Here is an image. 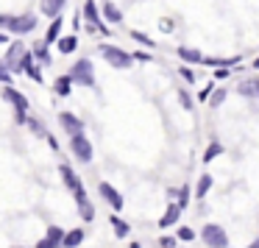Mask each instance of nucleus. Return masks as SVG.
Segmentation results:
<instances>
[{
    "label": "nucleus",
    "mask_w": 259,
    "mask_h": 248,
    "mask_svg": "<svg viewBox=\"0 0 259 248\" xmlns=\"http://www.w3.org/2000/svg\"><path fill=\"white\" fill-rule=\"evenodd\" d=\"M0 95H3V101H9L14 106V120H17V126H25V120H28V106H31L28 98H25L20 90H14L12 84L3 87V92H0Z\"/></svg>",
    "instance_id": "1"
},
{
    "label": "nucleus",
    "mask_w": 259,
    "mask_h": 248,
    "mask_svg": "<svg viewBox=\"0 0 259 248\" xmlns=\"http://www.w3.org/2000/svg\"><path fill=\"white\" fill-rule=\"evenodd\" d=\"M36 23H39V20H36L34 14H20V17H12V14H0V25H3L9 34H17V36L31 34V31L36 28Z\"/></svg>",
    "instance_id": "2"
},
{
    "label": "nucleus",
    "mask_w": 259,
    "mask_h": 248,
    "mask_svg": "<svg viewBox=\"0 0 259 248\" xmlns=\"http://www.w3.org/2000/svg\"><path fill=\"white\" fill-rule=\"evenodd\" d=\"M70 78H73V84H81V87H95V67H92L90 59H81V62H75L73 67H70Z\"/></svg>",
    "instance_id": "3"
},
{
    "label": "nucleus",
    "mask_w": 259,
    "mask_h": 248,
    "mask_svg": "<svg viewBox=\"0 0 259 248\" xmlns=\"http://www.w3.org/2000/svg\"><path fill=\"white\" fill-rule=\"evenodd\" d=\"M101 56L117 70H128L131 64H134V56H131V53H125L123 48H114V45H101Z\"/></svg>",
    "instance_id": "4"
},
{
    "label": "nucleus",
    "mask_w": 259,
    "mask_h": 248,
    "mask_svg": "<svg viewBox=\"0 0 259 248\" xmlns=\"http://www.w3.org/2000/svg\"><path fill=\"white\" fill-rule=\"evenodd\" d=\"M25 45L23 42H12V45H9V51H6V59H3V62H0V67L3 70H9V73H23V67H20V62H23V56H25Z\"/></svg>",
    "instance_id": "5"
},
{
    "label": "nucleus",
    "mask_w": 259,
    "mask_h": 248,
    "mask_svg": "<svg viewBox=\"0 0 259 248\" xmlns=\"http://www.w3.org/2000/svg\"><path fill=\"white\" fill-rule=\"evenodd\" d=\"M70 151H73V156L78 159V162L90 164L92 156H95V151H92V142L87 140L84 134H73L70 137Z\"/></svg>",
    "instance_id": "6"
},
{
    "label": "nucleus",
    "mask_w": 259,
    "mask_h": 248,
    "mask_svg": "<svg viewBox=\"0 0 259 248\" xmlns=\"http://www.w3.org/2000/svg\"><path fill=\"white\" fill-rule=\"evenodd\" d=\"M201 237H203V242H206L209 248H226L229 245V234H226V229L218 226V223H206L203 231H201Z\"/></svg>",
    "instance_id": "7"
},
{
    "label": "nucleus",
    "mask_w": 259,
    "mask_h": 248,
    "mask_svg": "<svg viewBox=\"0 0 259 248\" xmlns=\"http://www.w3.org/2000/svg\"><path fill=\"white\" fill-rule=\"evenodd\" d=\"M84 17H87V23L95 25L101 34H109V28L103 25V12L95 6V0H84Z\"/></svg>",
    "instance_id": "8"
},
{
    "label": "nucleus",
    "mask_w": 259,
    "mask_h": 248,
    "mask_svg": "<svg viewBox=\"0 0 259 248\" xmlns=\"http://www.w3.org/2000/svg\"><path fill=\"white\" fill-rule=\"evenodd\" d=\"M64 234H67V231H64L62 226H51L48 234L36 242V248H62L64 245Z\"/></svg>",
    "instance_id": "9"
},
{
    "label": "nucleus",
    "mask_w": 259,
    "mask_h": 248,
    "mask_svg": "<svg viewBox=\"0 0 259 248\" xmlns=\"http://www.w3.org/2000/svg\"><path fill=\"white\" fill-rule=\"evenodd\" d=\"M59 126H62L64 134H84V123H81V117H75L73 112H62L59 114Z\"/></svg>",
    "instance_id": "10"
},
{
    "label": "nucleus",
    "mask_w": 259,
    "mask_h": 248,
    "mask_svg": "<svg viewBox=\"0 0 259 248\" xmlns=\"http://www.w3.org/2000/svg\"><path fill=\"white\" fill-rule=\"evenodd\" d=\"M98 192H101V195H103V201H106L109 206L114 209V212H120V209H123V203H125V201H123V195H120V192L114 190V187L109 184V181H101V187H98Z\"/></svg>",
    "instance_id": "11"
},
{
    "label": "nucleus",
    "mask_w": 259,
    "mask_h": 248,
    "mask_svg": "<svg viewBox=\"0 0 259 248\" xmlns=\"http://www.w3.org/2000/svg\"><path fill=\"white\" fill-rule=\"evenodd\" d=\"M34 53H25L23 56V62H20V67H23V73L28 75V78H34L36 84H45V78H42V70L36 67V62H34Z\"/></svg>",
    "instance_id": "12"
},
{
    "label": "nucleus",
    "mask_w": 259,
    "mask_h": 248,
    "mask_svg": "<svg viewBox=\"0 0 259 248\" xmlns=\"http://www.w3.org/2000/svg\"><path fill=\"white\" fill-rule=\"evenodd\" d=\"M59 173H62V181H64V187H67L70 192H75V190H81V179H78V173H75L73 168H70V164H62V168H59Z\"/></svg>",
    "instance_id": "13"
},
{
    "label": "nucleus",
    "mask_w": 259,
    "mask_h": 248,
    "mask_svg": "<svg viewBox=\"0 0 259 248\" xmlns=\"http://www.w3.org/2000/svg\"><path fill=\"white\" fill-rule=\"evenodd\" d=\"M62 23H64L62 17H53V23L48 25V31H45V45H56V42L62 39Z\"/></svg>",
    "instance_id": "14"
},
{
    "label": "nucleus",
    "mask_w": 259,
    "mask_h": 248,
    "mask_svg": "<svg viewBox=\"0 0 259 248\" xmlns=\"http://www.w3.org/2000/svg\"><path fill=\"white\" fill-rule=\"evenodd\" d=\"M64 3H67V0H39V9H42L45 17H59L62 9H64Z\"/></svg>",
    "instance_id": "15"
},
{
    "label": "nucleus",
    "mask_w": 259,
    "mask_h": 248,
    "mask_svg": "<svg viewBox=\"0 0 259 248\" xmlns=\"http://www.w3.org/2000/svg\"><path fill=\"white\" fill-rule=\"evenodd\" d=\"M179 59H181V62H187V64H203L201 51H195V48H184V45L179 48Z\"/></svg>",
    "instance_id": "16"
},
{
    "label": "nucleus",
    "mask_w": 259,
    "mask_h": 248,
    "mask_svg": "<svg viewBox=\"0 0 259 248\" xmlns=\"http://www.w3.org/2000/svg\"><path fill=\"white\" fill-rule=\"evenodd\" d=\"M56 45H59V53H62V56H70V53H75V48H78V36H75V34L62 36Z\"/></svg>",
    "instance_id": "17"
},
{
    "label": "nucleus",
    "mask_w": 259,
    "mask_h": 248,
    "mask_svg": "<svg viewBox=\"0 0 259 248\" xmlns=\"http://www.w3.org/2000/svg\"><path fill=\"white\" fill-rule=\"evenodd\" d=\"M81 242H84V229H70L67 234H64V245L62 248H78Z\"/></svg>",
    "instance_id": "18"
},
{
    "label": "nucleus",
    "mask_w": 259,
    "mask_h": 248,
    "mask_svg": "<svg viewBox=\"0 0 259 248\" xmlns=\"http://www.w3.org/2000/svg\"><path fill=\"white\" fill-rule=\"evenodd\" d=\"M240 95H245V98H259V78H248V81H242L240 87Z\"/></svg>",
    "instance_id": "19"
},
{
    "label": "nucleus",
    "mask_w": 259,
    "mask_h": 248,
    "mask_svg": "<svg viewBox=\"0 0 259 248\" xmlns=\"http://www.w3.org/2000/svg\"><path fill=\"white\" fill-rule=\"evenodd\" d=\"M53 90H56V95L67 98L70 90H73V78H70V75H59V78L53 81Z\"/></svg>",
    "instance_id": "20"
},
{
    "label": "nucleus",
    "mask_w": 259,
    "mask_h": 248,
    "mask_svg": "<svg viewBox=\"0 0 259 248\" xmlns=\"http://www.w3.org/2000/svg\"><path fill=\"white\" fill-rule=\"evenodd\" d=\"M101 12H103V20H109L112 25H117L120 20H123V12H120V9L114 6V3H103V9H101Z\"/></svg>",
    "instance_id": "21"
},
{
    "label": "nucleus",
    "mask_w": 259,
    "mask_h": 248,
    "mask_svg": "<svg viewBox=\"0 0 259 248\" xmlns=\"http://www.w3.org/2000/svg\"><path fill=\"white\" fill-rule=\"evenodd\" d=\"M179 215H181V206H179V203H170L167 212H164V218L159 220V226H162V229H164V226H173L176 220H179Z\"/></svg>",
    "instance_id": "22"
},
{
    "label": "nucleus",
    "mask_w": 259,
    "mask_h": 248,
    "mask_svg": "<svg viewBox=\"0 0 259 248\" xmlns=\"http://www.w3.org/2000/svg\"><path fill=\"white\" fill-rule=\"evenodd\" d=\"M109 223H112V229H114V234H117V237H128L131 226L125 223L123 218H117V215H112V218H109Z\"/></svg>",
    "instance_id": "23"
},
{
    "label": "nucleus",
    "mask_w": 259,
    "mask_h": 248,
    "mask_svg": "<svg viewBox=\"0 0 259 248\" xmlns=\"http://www.w3.org/2000/svg\"><path fill=\"white\" fill-rule=\"evenodd\" d=\"M212 190V176L203 173L201 179H198V187H195V198H206V192Z\"/></svg>",
    "instance_id": "24"
},
{
    "label": "nucleus",
    "mask_w": 259,
    "mask_h": 248,
    "mask_svg": "<svg viewBox=\"0 0 259 248\" xmlns=\"http://www.w3.org/2000/svg\"><path fill=\"white\" fill-rule=\"evenodd\" d=\"M220 153H223V145H220V142H212V145L203 151V162H212L214 156H220Z\"/></svg>",
    "instance_id": "25"
},
{
    "label": "nucleus",
    "mask_w": 259,
    "mask_h": 248,
    "mask_svg": "<svg viewBox=\"0 0 259 248\" xmlns=\"http://www.w3.org/2000/svg\"><path fill=\"white\" fill-rule=\"evenodd\" d=\"M78 212H81V218H84V223H92V220H95V206H92L90 201H87V203H81V206H78Z\"/></svg>",
    "instance_id": "26"
},
{
    "label": "nucleus",
    "mask_w": 259,
    "mask_h": 248,
    "mask_svg": "<svg viewBox=\"0 0 259 248\" xmlns=\"http://www.w3.org/2000/svg\"><path fill=\"white\" fill-rule=\"evenodd\" d=\"M223 103H226V90H214L212 98H209V106L218 109V106H223Z\"/></svg>",
    "instance_id": "27"
},
{
    "label": "nucleus",
    "mask_w": 259,
    "mask_h": 248,
    "mask_svg": "<svg viewBox=\"0 0 259 248\" xmlns=\"http://www.w3.org/2000/svg\"><path fill=\"white\" fill-rule=\"evenodd\" d=\"M25 126H28V129L34 131V134H39V137H48V134H45V126H42V120H36V117H28V120H25Z\"/></svg>",
    "instance_id": "28"
},
{
    "label": "nucleus",
    "mask_w": 259,
    "mask_h": 248,
    "mask_svg": "<svg viewBox=\"0 0 259 248\" xmlns=\"http://www.w3.org/2000/svg\"><path fill=\"white\" fill-rule=\"evenodd\" d=\"M34 56L39 59L42 64H51V53H48V45L42 42V45H36V51H34Z\"/></svg>",
    "instance_id": "29"
},
{
    "label": "nucleus",
    "mask_w": 259,
    "mask_h": 248,
    "mask_svg": "<svg viewBox=\"0 0 259 248\" xmlns=\"http://www.w3.org/2000/svg\"><path fill=\"white\" fill-rule=\"evenodd\" d=\"M131 39H137L140 45H145V48H153V39L148 34H142V31H131Z\"/></svg>",
    "instance_id": "30"
},
{
    "label": "nucleus",
    "mask_w": 259,
    "mask_h": 248,
    "mask_svg": "<svg viewBox=\"0 0 259 248\" xmlns=\"http://www.w3.org/2000/svg\"><path fill=\"white\" fill-rule=\"evenodd\" d=\"M179 240H184V242L195 240V231H192L190 226H181V229H179Z\"/></svg>",
    "instance_id": "31"
},
{
    "label": "nucleus",
    "mask_w": 259,
    "mask_h": 248,
    "mask_svg": "<svg viewBox=\"0 0 259 248\" xmlns=\"http://www.w3.org/2000/svg\"><path fill=\"white\" fill-rule=\"evenodd\" d=\"M212 92H214V84H206L201 92H198V101H201V103H206L209 98H212Z\"/></svg>",
    "instance_id": "32"
},
{
    "label": "nucleus",
    "mask_w": 259,
    "mask_h": 248,
    "mask_svg": "<svg viewBox=\"0 0 259 248\" xmlns=\"http://www.w3.org/2000/svg\"><path fill=\"white\" fill-rule=\"evenodd\" d=\"M179 101H181V106H184V109H192V95H190V92L181 90L179 92Z\"/></svg>",
    "instance_id": "33"
},
{
    "label": "nucleus",
    "mask_w": 259,
    "mask_h": 248,
    "mask_svg": "<svg viewBox=\"0 0 259 248\" xmlns=\"http://www.w3.org/2000/svg\"><path fill=\"white\" fill-rule=\"evenodd\" d=\"M73 198H75V203H78V206L90 201V198H87V190H84V187H81V190H75V192H73Z\"/></svg>",
    "instance_id": "34"
},
{
    "label": "nucleus",
    "mask_w": 259,
    "mask_h": 248,
    "mask_svg": "<svg viewBox=\"0 0 259 248\" xmlns=\"http://www.w3.org/2000/svg\"><path fill=\"white\" fill-rule=\"evenodd\" d=\"M187 203H190V190H187V187H184V190H181V192H179V206H181V209H184V206H187Z\"/></svg>",
    "instance_id": "35"
},
{
    "label": "nucleus",
    "mask_w": 259,
    "mask_h": 248,
    "mask_svg": "<svg viewBox=\"0 0 259 248\" xmlns=\"http://www.w3.org/2000/svg\"><path fill=\"white\" fill-rule=\"evenodd\" d=\"M176 240H179V237H162L159 245H162V248H176Z\"/></svg>",
    "instance_id": "36"
},
{
    "label": "nucleus",
    "mask_w": 259,
    "mask_h": 248,
    "mask_svg": "<svg viewBox=\"0 0 259 248\" xmlns=\"http://www.w3.org/2000/svg\"><path fill=\"white\" fill-rule=\"evenodd\" d=\"M179 73H181V78H184V81H190V84H192V81H195V73H192L190 67H181Z\"/></svg>",
    "instance_id": "37"
},
{
    "label": "nucleus",
    "mask_w": 259,
    "mask_h": 248,
    "mask_svg": "<svg viewBox=\"0 0 259 248\" xmlns=\"http://www.w3.org/2000/svg\"><path fill=\"white\" fill-rule=\"evenodd\" d=\"M229 70H231V67H218V70H214V78H218V81L229 78Z\"/></svg>",
    "instance_id": "38"
},
{
    "label": "nucleus",
    "mask_w": 259,
    "mask_h": 248,
    "mask_svg": "<svg viewBox=\"0 0 259 248\" xmlns=\"http://www.w3.org/2000/svg\"><path fill=\"white\" fill-rule=\"evenodd\" d=\"M131 56H134V62H151V53H142V51L131 53Z\"/></svg>",
    "instance_id": "39"
},
{
    "label": "nucleus",
    "mask_w": 259,
    "mask_h": 248,
    "mask_svg": "<svg viewBox=\"0 0 259 248\" xmlns=\"http://www.w3.org/2000/svg\"><path fill=\"white\" fill-rule=\"evenodd\" d=\"M0 84H12V73L0 67Z\"/></svg>",
    "instance_id": "40"
},
{
    "label": "nucleus",
    "mask_w": 259,
    "mask_h": 248,
    "mask_svg": "<svg viewBox=\"0 0 259 248\" xmlns=\"http://www.w3.org/2000/svg\"><path fill=\"white\" fill-rule=\"evenodd\" d=\"M48 142H51V148H53V151H59V142H56V137H51V134H48Z\"/></svg>",
    "instance_id": "41"
},
{
    "label": "nucleus",
    "mask_w": 259,
    "mask_h": 248,
    "mask_svg": "<svg viewBox=\"0 0 259 248\" xmlns=\"http://www.w3.org/2000/svg\"><path fill=\"white\" fill-rule=\"evenodd\" d=\"M9 42V34H3V31H0V45H6Z\"/></svg>",
    "instance_id": "42"
},
{
    "label": "nucleus",
    "mask_w": 259,
    "mask_h": 248,
    "mask_svg": "<svg viewBox=\"0 0 259 248\" xmlns=\"http://www.w3.org/2000/svg\"><path fill=\"white\" fill-rule=\"evenodd\" d=\"M245 248H259V240H253V242H248Z\"/></svg>",
    "instance_id": "43"
},
{
    "label": "nucleus",
    "mask_w": 259,
    "mask_h": 248,
    "mask_svg": "<svg viewBox=\"0 0 259 248\" xmlns=\"http://www.w3.org/2000/svg\"><path fill=\"white\" fill-rule=\"evenodd\" d=\"M253 67H256V70H259V59H256V62H253Z\"/></svg>",
    "instance_id": "44"
},
{
    "label": "nucleus",
    "mask_w": 259,
    "mask_h": 248,
    "mask_svg": "<svg viewBox=\"0 0 259 248\" xmlns=\"http://www.w3.org/2000/svg\"><path fill=\"white\" fill-rule=\"evenodd\" d=\"M17 248H20V245H17Z\"/></svg>",
    "instance_id": "45"
}]
</instances>
